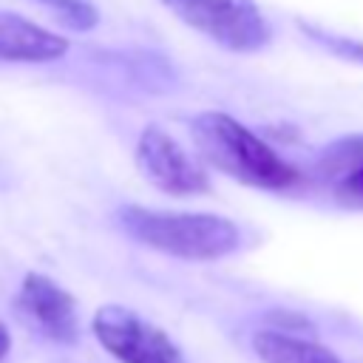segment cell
<instances>
[{
    "instance_id": "9c48e42d",
    "label": "cell",
    "mask_w": 363,
    "mask_h": 363,
    "mask_svg": "<svg viewBox=\"0 0 363 363\" xmlns=\"http://www.w3.org/2000/svg\"><path fill=\"white\" fill-rule=\"evenodd\" d=\"M252 349L264 363H343L332 349L312 337L286 335L278 329H261L252 337Z\"/></svg>"
},
{
    "instance_id": "3957f363",
    "label": "cell",
    "mask_w": 363,
    "mask_h": 363,
    "mask_svg": "<svg viewBox=\"0 0 363 363\" xmlns=\"http://www.w3.org/2000/svg\"><path fill=\"white\" fill-rule=\"evenodd\" d=\"M179 20L238 54L258 51L269 43V23L252 0H162Z\"/></svg>"
},
{
    "instance_id": "5b68a950",
    "label": "cell",
    "mask_w": 363,
    "mask_h": 363,
    "mask_svg": "<svg viewBox=\"0 0 363 363\" xmlns=\"http://www.w3.org/2000/svg\"><path fill=\"white\" fill-rule=\"evenodd\" d=\"M136 164L147 182L170 196H196L210 190V176L167 130L147 125L136 142Z\"/></svg>"
},
{
    "instance_id": "6da1fadb",
    "label": "cell",
    "mask_w": 363,
    "mask_h": 363,
    "mask_svg": "<svg viewBox=\"0 0 363 363\" xmlns=\"http://www.w3.org/2000/svg\"><path fill=\"white\" fill-rule=\"evenodd\" d=\"M193 139L201 156L241 184L284 190L298 182V170L284 162L261 136L224 111H204L193 119Z\"/></svg>"
},
{
    "instance_id": "7a4b0ae2",
    "label": "cell",
    "mask_w": 363,
    "mask_h": 363,
    "mask_svg": "<svg viewBox=\"0 0 363 363\" xmlns=\"http://www.w3.org/2000/svg\"><path fill=\"white\" fill-rule=\"evenodd\" d=\"M116 216L122 230L139 244L184 261H216L235 252L241 244L238 224L216 213H176L128 204Z\"/></svg>"
},
{
    "instance_id": "277c9868",
    "label": "cell",
    "mask_w": 363,
    "mask_h": 363,
    "mask_svg": "<svg viewBox=\"0 0 363 363\" xmlns=\"http://www.w3.org/2000/svg\"><path fill=\"white\" fill-rule=\"evenodd\" d=\"M94 337L119 363H179V346L133 309L108 303L94 312Z\"/></svg>"
},
{
    "instance_id": "8fae6325",
    "label": "cell",
    "mask_w": 363,
    "mask_h": 363,
    "mask_svg": "<svg viewBox=\"0 0 363 363\" xmlns=\"http://www.w3.org/2000/svg\"><path fill=\"white\" fill-rule=\"evenodd\" d=\"M9 349H11V335H9V329L0 323V360L9 354Z\"/></svg>"
},
{
    "instance_id": "30bf717a",
    "label": "cell",
    "mask_w": 363,
    "mask_h": 363,
    "mask_svg": "<svg viewBox=\"0 0 363 363\" xmlns=\"http://www.w3.org/2000/svg\"><path fill=\"white\" fill-rule=\"evenodd\" d=\"M34 3L48 9L62 26L77 31H91L99 23V14L88 0H34Z\"/></svg>"
},
{
    "instance_id": "ba28073f",
    "label": "cell",
    "mask_w": 363,
    "mask_h": 363,
    "mask_svg": "<svg viewBox=\"0 0 363 363\" xmlns=\"http://www.w3.org/2000/svg\"><path fill=\"white\" fill-rule=\"evenodd\" d=\"M320 176L346 207H363V136L335 142L320 156Z\"/></svg>"
},
{
    "instance_id": "8992f818",
    "label": "cell",
    "mask_w": 363,
    "mask_h": 363,
    "mask_svg": "<svg viewBox=\"0 0 363 363\" xmlns=\"http://www.w3.org/2000/svg\"><path fill=\"white\" fill-rule=\"evenodd\" d=\"M17 309L40 335H45L57 343L77 340V332H79L77 301L71 292H65L48 275L28 272L23 278L20 292H17Z\"/></svg>"
},
{
    "instance_id": "52a82bcc",
    "label": "cell",
    "mask_w": 363,
    "mask_h": 363,
    "mask_svg": "<svg viewBox=\"0 0 363 363\" xmlns=\"http://www.w3.org/2000/svg\"><path fill=\"white\" fill-rule=\"evenodd\" d=\"M68 51L65 37L20 17L0 11V60L9 62H51Z\"/></svg>"
}]
</instances>
